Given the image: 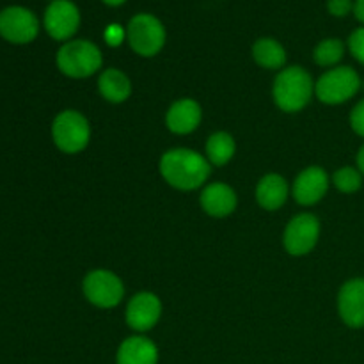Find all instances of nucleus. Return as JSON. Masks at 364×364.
Listing matches in <instances>:
<instances>
[{
	"label": "nucleus",
	"mask_w": 364,
	"mask_h": 364,
	"mask_svg": "<svg viewBox=\"0 0 364 364\" xmlns=\"http://www.w3.org/2000/svg\"><path fill=\"white\" fill-rule=\"evenodd\" d=\"M160 173L171 187L180 191H194L208 180L212 166L208 159L199 153L178 148L164 153L160 160Z\"/></svg>",
	"instance_id": "nucleus-1"
},
{
	"label": "nucleus",
	"mask_w": 364,
	"mask_h": 364,
	"mask_svg": "<svg viewBox=\"0 0 364 364\" xmlns=\"http://www.w3.org/2000/svg\"><path fill=\"white\" fill-rule=\"evenodd\" d=\"M315 85L311 75L301 66L281 71L274 82V100L283 112H299L311 100Z\"/></svg>",
	"instance_id": "nucleus-2"
},
{
	"label": "nucleus",
	"mask_w": 364,
	"mask_h": 364,
	"mask_svg": "<svg viewBox=\"0 0 364 364\" xmlns=\"http://www.w3.org/2000/svg\"><path fill=\"white\" fill-rule=\"evenodd\" d=\"M57 66L66 77H91L102 66V52L95 43L85 39L70 41L57 52Z\"/></svg>",
	"instance_id": "nucleus-3"
},
{
	"label": "nucleus",
	"mask_w": 364,
	"mask_h": 364,
	"mask_svg": "<svg viewBox=\"0 0 364 364\" xmlns=\"http://www.w3.org/2000/svg\"><path fill=\"white\" fill-rule=\"evenodd\" d=\"M127 38L135 53L142 57H153L164 48L166 28L159 18L141 13L132 18L128 23Z\"/></svg>",
	"instance_id": "nucleus-4"
},
{
	"label": "nucleus",
	"mask_w": 364,
	"mask_h": 364,
	"mask_svg": "<svg viewBox=\"0 0 364 364\" xmlns=\"http://www.w3.org/2000/svg\"><path fill=\"white\" fill-rule=\"evenodd\" d=\"M52 137L60 151L73 155V153L82 151L87 146L91 130H89L87 119L80 112H77V110H63L53 119Z\"/></svg>",
	"instance_id": "nucleus-5"
},
{
	"label": "nucleus",
	"mask_w": 364,
	"mask_h": 364,
	"mask_svg": "<svg viewBox=\"0 0 364 364\" xmlns=\"http://www.w3.org/2000/svg\"><path fill=\"white\" fill-rule=\"evenodd\" d=\"M361 87V80L350 66H340L329 70L316 82L315 92L320 102L327 105H338L350 100Z\"/></svg>",
	"instance_id": "nucleus-6"
},
{
	"label": "nucleus",
	"mask_w": 364,
	"mask_h": 364,
	"mask_svg": "<svg viewBox=\"0 0 364 364\" xmlns=\"http://www.w3.org/2000/svg\"><path fill=\"white\" fill-rule=\"evenodd\" d=\"M39 34V20L31 9L9 6L0 11V36L13 45H27Z\"/></svg>",
	"instance_id": "nucleus-7"
},
{
	"label": "nucleus",
	"mask_w": 364,
	"mask_h": 364,
	"mask_svg": "<svg viewBox=\"0 0 364 364\" xmlns=\"http://www.w3.org/2000/svg\"><path fill=\"white\" fill-rule=\"evenodd\" d=\"M84 294L91 304L109 309L123 301L124 287L116 274L109 270H92L84 279Z\"/></svg>",
	"instance_id": "nucleus-8"
},
{
	"label": "nucleus",
	"mask_w": 364,
	"mask_h": 364,
	"mask_svg": "<svg viewBox=\"0 0 364 364\" xmlns=\"http://www.w3.org/2000/svg\"><path fill=\"white\" fill-rule=\"evenodd\" d=\"M45 31L55 41H66L80 27V11L71 0H53L43 18Z\"/></svg>",
	"instance_id": "nucleus-9"
},
{
	"label": "nucleus",
	"mask_w": 364,
	"mask_h": 364,
	"mask_svg": "<svg viewBox=\"0 0 364 364\" xmlns=\"http://www.w3.org/2000/svg\"><path fill=\"white\" fill-rule=\"evenodd\" d=\"M320 237V223L311 213L294 217L284 230V247L291 256H304L316 245Z\"/></svg>",
	"instance_id": "nucleus-10"
},
{
	"label": "nucleus",
	"mask_w": 364,
	"mask_h": 364,
	"mask_svg": "<svg viewBox=\"0 0 364 364\" xmlns=\"http://www.w3.org/2000/svg\"><path fill=\"white\" fill-rule=\"evenodd\" d=\"M338 311L341 320L352 329L364 327V279H350L338 295Z\"/></svg>",
	"instance_id": "nucleus-11"
},
{
	"label": "nucleus",
	"mask_w": 364,
	"mask_h": 364,
	"mask_svg": "<svg viewBox=\"0 0 364 364\" xmlns=\"http://www.w3.org/2000/svg\"><path fill=\"white\" fill-rule=\"evenodd\" d=\"M160 315H162V304L159 297L149 291H141L128 302L127 323L134 331L144 333L159 322Z\"/></svg>",
	"instance_id": "nucleus-12"
},
{
	"label": "nucleus",
	"mask_w": 364,
	"mask_h": 364,
	"mask_svg": "<svg viewBox=\"0 0 364 364\" xmlns=\"http://www.w3.org/2000/svg\"><path fill=\"white\" fill-rule=\"evenodd\" d=\"M329 188L327 173L318 166L308 167L297 176L294 183V198L299 205L311 206L326 196Z\"/></svg>",
	"instance_id": "nucleus-13"
},
{
	"label": "nucleus",
	"mask_w": 364,
	"mask_h": 364,
	"mask_svg": "<svg viewBox=\"0 0 364 364\" xmlns=\"http://www.w3.org/2000/svg\"><path fill=\"white\" fill-rule=\"evenodd\" d=\"M166 123L173 134H191L201 123V107L191 98L178 100L176 103L171 105L169 112L166 116Z\"/></svg>",
	"instance_id": "nucleus-14"
},
{
	"label": "nucleus",
	"mask_w": 364,
	"mask_h": 364,
	"mask_svg": "<svg viewBox=\"0 0 364 364\" xmlns=\"http://www.w3.org/2000/svg\"><path fill=\"white\" fill-rule=\"evenodd\" d=\"M201 206L208 215L226 217L237 208V194L226 183H212L201 192Z\"/></svg>",
	"instance_id": "nucleus-15"
},
{
	"label": "nucleus",
	"mask_w": 364,
	"mask_h": 364,
	"mask_svg": "<svg viewBox=\"0 0 364 364\" xmlns=\"http://www.w3.org/2000/svg\"><path fill=\"white\" fill-rule=\"evenodd\" d=\"M159 350L155 343L144 336H132L121 343L117 364H156Z\"/></svg>",
	"instance_id": "nucleus-16"
},
{
	"label": "nucleus",
	"mask_w": 364,
	"mask_h": 364,
	"mask_svg": "<svg viewBox=\"0 0 364 364\" xmlns=\"http://www.w3.org/2000/svg\"><path fill=\"white\" fill-rule=\"evenodd\" d=\"M288 198V185L279 174H267L256 187V199L265 210H277L284 205Z\"/></svg>",
	"instance_id": "nucleus-17"
},
{
	"label": "nucleus",
	"mask_w": 364,
	"mask_h": 364,
	"mask_svg": "<svg viewBox=\"0 0 364 364\" xmlns=\"http://www.w3.org/2000/svg\"><path fill=\"white\" fill-rule=\"evenodd\" d=\"M98 89L107 102L121 103L130 96L132 84L123 71L110 68V70H105L100 75Z\"/></svg>",
	"instance_id": "nucleus-18"
},
{
	"label": "nucleus",
	"mask_w": 364,
	"mask_h": 364,
	"mask_svg": "<svg viewBox=\"0 0 364 364\" xmlns=\"http://www.w3.org/2000/svg\"><path fill=\"white\" fill-rule=\"evenodd\" d=\"M252 57L256 63L267 70H279L287 60V52L283 45L272 38H262L252 46Z\"/></svg>",
	"instance_id": "nucleus-19"
},
{
	"label": "nucleus",
	"mask_w": 364,
	"mask_h": 364,
	"mask_svg": "<svg viewBox=\"0 0 364 364\" xmlns=\"http://www.w3.org/2000/svg\"><path fill=\"white\" fill-rule=\"evenodd\" d=\"M235 151H237V144H235L233 137L226 132H219L213 134L206 142V156L208 162L213 166H224L233 159Z\"/></svg>",
	"instance_id": "nucleus-20"
},
{
	"label": "nucleus",
	"mask_w": 364,
	"mask_h": 364,
	"mask_svg": "<svg viewBox=\"0 0 364 364\" xmlns=\"http://www.w3.org/2000/svg\"><path fill=\"white\" fill-rule=\"evenodd\" d=\"M345 45L336 38L323 39L315 48V60L320 66H334L343 59Z\"/></svg>",
	"instance_id": "nucleus-21"
},
{
	"label": "nucleus",
	"mask_w": 364,
	"mask_h": 364,
	"mask_svg": "<svg viewBox=\"0 0 364 364\" xmlns=\"http://www.w3.org/2000/svg\"><path fill=\"white\" fill-rule=\"evenodd\" d=\"M334 185L343 194H352L358 192L363 185V176L354 167H341L340 171L334 173Z\"/></svg>",
	"instance_id": "nucleus-22"
},
{
	"label": "nucleus",
	"mask_w": 364,
	"mask_h": 364,
	"mask_svg": "<svg viewBox=\"0 0 364 364\" xmlns=\"http://www.w3.org/2000/svg\"><path fill=\"white\" fill-rule=\"evenodd\" d=\"M348 48H350L352 55L364 64V27L352 32L350 38H348Z\"/></svg>",
	"instance_id": "nucleus-23"
},
{
	"label": "nucleus",
	"mask_w": 364,
	"mask_h": 364,
	"mask_svg": "<svg viewBox=\"0 0 364 364\" xmlns=\"http://www.w3.org/2000/svg\"><path fill=\"white\" fill-rule=\"evenodd\" d=\"M327 9L333 16H347L354 9V2L352 0H327Z\"/></svg>",
	"instance_id": "nucleus-24"
},
{
	"label": "nucleus",
	"mask_w": 364,
	"mask_h": 364,
	"mask_svg": "<svg viewBox=\"0 0 364 364\" xmlns=\"http://www.w3.org/2000/svg\"><path fill=\"white\" fill-rule=\"evenodd\" d=\"M350 127L358 135L364 137V100L354 107L350 114Z\"/></svg>",
	"instance_id": "nucleus-25"
},
{
	"label": "nucleus",
	"mask_w": 364,
	"mask_h": 364,
	"mask_svg": "<svg viewBox=\"0 0 364 364\" xmlns=\"http://www.w3.org/2000/svg\"><path fill=\"white\" fill-rule=\"evenodd\" d=\"M124 34H127V32H124L119 25H110L105 32V39L110 46H117L123 43Z\"/></svg>",
	"instance_id": "nucleus-26"
},
{
	"label": "nucleus",
	"mask_w": 364,
	"mask_h": 364,
	"mask_svg": "<svg viewBox=\"0 0 364 364\" xmlns=\"http://www.w3.org/2000/svg\"><path fill=\"white\" fill-rule=\"evenodd\" d=\"M354 14L361 23H364V0H355L354 2Z\"/></svg>",
	"instance_id": "nucleus-27"
},
{
	"label": "nucleus",
	"mask_w": 364,
	"mask_h": 364,
	"mask_svg": "<svg viewBox=\"0 0 364 364\" xmlns=\"http://www.w3.org/2000/svg\"><path fill=\"white\" fill-rule=\"evenodd\" d=\"M358 169H359V173L364 174V146L359 149V153H358Z\"/></svg>",
	"instance_id": "nucleus-28"
},
{
	"label": "nucleus",
	"mask_w": 364,
	"mask_h": 364,
	"mask_svg": "<svg viewBox=\"0 0 364 364\" xmlns=\"http://www.w3.org/2000/svg\"><path fill=\"white\" fill-rule=\"evenodd\" d=\"M103 2H105L107 6H121V4L127 2V0H103Z\"/></svg>",
	"instance_id": "nucleus-29"
}]
</instances>
